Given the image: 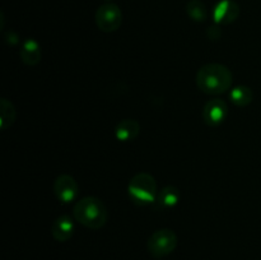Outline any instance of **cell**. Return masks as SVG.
<instances>
[{
  "mask_svg": "<svg viewBox=\"0 0 261 260\" xmlns=\"http://www.w3.org/2000/svg\"><path fill=\"white\" fill-rule=\"evenodd\" d=\"M19 55L23 63L30 66H35L41 61L42 53H41V47L37 41H35L33 38H28L22 43Z\"/></svg>",
  "mask_w": 261,
  "mask_h": 260,
  "instance_id": "11",
  "label": "cell"
},
{
  "mask_svg": "<svg viewBox=\"0 0 261 260\" xmlns=\"http://www.w3.org/2000/svg\"><path fill=\"white\" fill-rule=\"evenodd\" d=\"M140 125L137 120L124 119L115 127V135L120 142H132L139 135Z\"/></svg>",
  "mask_w": 261,
  "mask_h": 260,
  "instance_id": "10",
  "label": "cell"
},
{
  "mask_svg": "<svg viewBox=\"0 0 261 260\" xmlns=\"http://www.w3.org/2000/svg\"><path fill=\"white\" fill-rule=\"evenodd\" d=\"M186 13L189 17L195 22H205L208 18V10H206L205 4L201 0H190L185 7Z\"/></svg>",
  "mask_w": 261,
  "mask_h": 260,
  "instance_id": "14",
  "label": "cell"
},
{
  "mask_svg": "<svg viewBox=\"0 0 261 260\" xmlns=\"http://www.w3.org/2000/svg\"><path fill=\"white\" fill-rule=\"evenodd\" d=\"M177 235L170 228H161L150 235L148 240V250L155 257L170 255L177 247Z\"/></svg>",
  "mask_w": 261,
  "mask_h": 260,
  "instance_id": "4",
  "label": "cell"
},
{
  "mask_svg": "<svg viewBox=\"0 0 261 260\" xmlns=\"http://www.w3.org/2000/svg\"><path fill=\"white\" fill-rule=\"evenodd\" d=\"M106 2H107V3H110V2H111V0H106Z\"/></svg>",
  "mask_w": 261,
  "mask_h": 260,
  "instance_id": "16",
  "label": "cell"
},
{
  "mask_svg": "<svg viewBox=\"0 0 261 260\" xmlns=\"http://www.w3.org/2000/svg\"><path fill=\"white\" fill-rule=\"evenodd\" d=\"M127 191H129L132 200L139 205L152 204L158 196L157 183H155L154 177L145 172H140L133 176L129 186H127Z\"/></svg>",
  "mask_w": 261,
  "mask_h": 260,
  "instance_id": "3",
  "label": "cell"
},
{
  "mask_svg": "<svg viewBox=\"0 0 261 260\" xmlns=\"http://www.w3.org/2000/svg\"><path fill=\"white\" fill-rule=\"evenodd\" d=\"M15 115H17V112H15L12 102L8 101L7 98H2V102H0V125H2L3 130H5L14 122Z\"/></svg>",
  "mask_w": 261,
  "mask_h": 260,
  "instance_id": "15",
  "label": "cell"
},
{
  "mask_svg": "<svg viewBox=\"0 0 261 260\" xmlns=\"http://www.w3.org/2000/svg\"><path fill=\"white\" fill-rule=\"evenodd\" d=\"M233 82L231 70L223 64H205L196 74V84L199 89L206 94H222L228 91Z\"/></svg>",
  "mask_w": 261,
  "mask_h": 260,
  "instance_id": "1",
  "label": "cell"
},
{
  "mask_svg": "<svg viewBox=\"0 0 261 260\" xmlns=\"http://www.w3.org/2000/svg\"><path fill=\"white\" fill-rule=\"evenodd\" d=\"M229 97H231V101L236 106L245 107L252 102V99H254V92L247 86H237L234 88H232Z\"/></svg>",
  "mask_w": 261,
  "mask_h": 260,
  "instance_id": "13",
  "label": "cell"
},
{
  "mask_svg": "<svg viewBox=\"0 0 261 260\" xmlns=\"http://www.w3.org/2000/svg\"><path fill=\"white\" fill-rule=\"evenodd\" d=\"M54 193L61 203H71L75 200L79 194L78 183L73 176L60 175L54 183Z\"/></svg>",
  "mask_w": 261,
  "mask_h": 260,
  "instance_id": "6",
  "label": "cell"
},
{
  "mask_svg": "<svg viewBox=\"0 0 261 260\" xmlns=\"http://www.w3.org/2000/svg\"><path fill=\"white\" fill-rule=\"evenodd\" d=\"M157 199L162 208H173L180 201L181 191L176 186L168 185L166 188H163L161 191H158Z\"/></svg>",
  "mask_w": 261,
  "mask_h": 260,
  "instance_id": "12",
  "label": "cell"
},
{
  "mask_svg": "<svg viewBox=\"0 0 261 260\" xmlns=\"http://www.w3.org/2000/svg\"><path fill=\"white\" fill-rule=\"evenodd\" d=\"M228 114V106L222 98L211 99L203 109L204 122L209 126H218L226 120Z\"/></svg>",
  "mask_w": 261,
  "mask_h": 260,
  "instance_id": "7",
  "label": "cell"
},
{
  "mask_svg": "<svg viewBox=\"0 0 261 260\" xmlns=\"http://www.w3.org/2000/svg\"><path fill=\"white\" fill-rule=\"evenodd\" d=\"M51 233L59 242H65L71 239L74 233V222L70 216L63 214L54 221L51 226Z\"/></svg>",
  "mask_w": 261,
  "mask_h": 260,
  "instance_id": "9",
  "label": "cell"
},
{
  "mask_svg": "<svg viewBox=\"0 0 261 260\" xmlns=\"http://www.w3.org/2000/svg\"><path fill=\"white\" fill-rule=\"evenodd\" d=\"M240 15V7L233 0H221L213 8V19L219 25L233 23Z\"/></svg>",
  "mask_w": 261,
  "mask_h": 260,
  "instance_id": "8",
  "label": "cell"
},
{
  "mask_svg": "<svg viewBox=\"0 0 261 260\" xmlns=\"http://www.w3.org/2000/svg\"><path fill=\"white\" fill-rule=\"evenodd\" d=\"M73 214L76 222L91 229L102 228L109 218L106 205L96 196H86L76 201Z\"/></svg>",
  "mask_w": 261,
  "mask_h": 260,
  "instance_id": "2",
  "label": "cell"
},
{
  "mask_svg": "<svg viewBox=\"0 0 261 260\" xmlns=\"http://www.w3.org/2000/svg\"><path fill=\"white\" fill-rule=\"evenodd\" d=\"M97 27L103 32H115L122 23V12L115 3H105L96 12Z\"/></svg>",
  "mask_w": 261,
  "mask_h": 260,
  "instance_id": "5",
  "label": "cell"
}]
</instances>
